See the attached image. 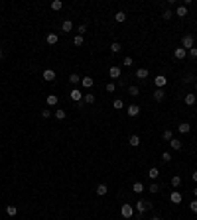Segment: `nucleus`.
Instances as JSON below:
<instances>
[{
	"mask_svg": "<svg viewBox=\"0 0 197 220\" xmlns=\"http://www.w3.org/2000/svg\"><path fill=\"white\" fill-rule=\"evenodd\" d=\"M120 214H122V218L130 220L134 216V206L132 205H122V206H120Z\"/></svg>",
	"mask_w": 197,
	"mask_h": 220,
	"instance_id": "f257e3e1",
	"label": "nucleus"
},
{
	"mask_svg": "<svg viewBox=\"0 0 197 220\" xmlns=\"http://www.w3.org/2000/svg\"><path fill=\"white\" fill-rule=\"evenodd\" d=\"M181 47L185 49V51H189V49L193 47V36H191V34H185L181 37Z\"/></svg>",
	"mask_w": 197,
	"mask_h": 220,
	"instance_id": "f03ea898",
	"label": "nucleus"
},
{
	"mask_svg": "<svg viewBox=\"0 0 197 220\" xmlns=\"http://www.w3.org/2000/svg\"><path fill=\"white\" fill-rule=\"evenodd\" d=\"M152 208V205H150L148 201H138L136 202V210H138V214H144L146 210H150Z\"/></svg>",
	"mask_w": 197,
	"mask_h": 220,
	"instance_id": "7ed1b4c3",
	"label": "nucleus"
},
{
	"mask_svg": "<svg viewBox=\"0 0 197 220\" xmlns=\"http://www.w3.org/2000/svg\"><path fill=\"white\" fill-rule=\"evenodd\" d=\"M166 83H167V79L164 77V75H158V77H154V85H156L158 89H164Z\"/></svg>",
	"mask_w": 197,
	"mask_h": 220,
	"instance_id": "20e7f679",
	"label": "nucleus"
},
{
	"mask_svg": "<svg viewBox=\"0 0 197 220\" xmlns=\"http://www.w3.org/2000/svg\"><path fill=\"white\" fill-rule=\"evenodd\" d=\"M126 114L130 116V118H134V116H138V114H140V106H138V104H130V106L126 108Z\"/></svg>",
	"mask_w": 197,
	"mask_h": 220,
	"instance_id": "39448f33",
	"label": "nucleus"
},
{
	"mask_svg": "<svg viewBox=\"0 0 197 220\" xmlns=\"http://www.w3.org/2000/svg\"><path fill=\"white\" fill-rule=\"evenodd\" d=\"M174 57H175V59H179V61H181V59H185V57H187V51H185L183 47H175Z\"/></svg>",
	"mask_w": 197,
	"mask_h": 220,
	"instance_id": "423d86ee",
	"label": "nucleus"
},
{
	"mask_svg": "<svg viewBox=\"0 0 197 220\" xmlns=\"http://www.w3.org/2000/svg\"><path fill=\"white\" fill-rule=\"evenodd\" d=\"M69 96H71V100H75V102H81V98H83V93L79 89H73L69 93Z\"/></svg>",
	"mask_w": 197,
	"mask_h": 220,
	"instance_id": "0eeeda50",
	"label": "nucleus"
},
{
	"mask_svg": "<svg viewBox=\"0 0 197 220\" xmlns=\"http://www.w3.org/2000/svg\"><path fill=\"white\" fill-rule=\"evenodd\" d=\"M108 75H111V79H118L122 71H120V67H116V65H112L111 69H108Z\"/></svg>",
	"mask_w": 197,
	"mask_h": 220,
	"instance_id": "6e6552de",
	"label": "nucleus"
},
{
	"mask_svg": "<svg viewBox=\"0 0 197 220\" xmlns=\"http://www.w3.org/2000/svg\"><path fill=\"white\" fill-rule=\"evenodd\" d=\"M170 201L174 202V205H179V202L183 201V197H181V193H178V191H174V193L170 195Z\"/></svg>",
	"mask_w": 197,
	"mask_h": 220,
	"instance_id": "1a4fd4ad",
	"label": "nucleus"
},
{
	"mask_svg": "<svg viewBox=\"0 0 197 220\" xmlns=\"http://www.w3.org/2000/svg\"><path fill=\"white\" fill-rule=\"evenodd\" d=\"M148 69H144V67H142V69H136V79H140V81H146V79H148Z\"/></svg>",
	"mask_w": 197,
	"mask_h": 220,
	"instance_id": "9d476101",
	"label": "nucleus"
},
{
	"mask_svg": "<svg viewBox=\"0 0 197 220\" xmlns=\"http://www.w3.org/2000/svg\"><path fill=\"white\" fill-rule=\"evenodd\" d=\"M183 100H185V104H187V106H193L195 102H197V96H195L193 93H187V94H185V98H183Z\"/></svg>",
	"mask_w": 197,
	"mask_h": 220,
	"instance_id": "9b49d317",
	"label": "nucleus"
},
{
	"mask_svg": "<svg viewBox=\"0 0 197 220\" xmlns=\"http://www.w3.org/2000/svg\"><path fill=\"white\" fill-rule=\"evenodd\" d=\"M81 85H83V89H93L95 81H93L91 77H83V79H81Z\"/></svg>",
	"mask_w": 197,
	"mask_h": 220,
	"instance_id": "f8f14e48",
	"label": "nucleus"
},
{
	"mask_svg": "<svg viewBox=\"0 0 197 220\" xmlns=\"http://www.w3.org/2000/svg\"><path fill=\"white\" fill-rule=\"evenodd\" d=\"M164 96H166L164 89H156V90H154V100H156V102H162V100H164Z\"/></svg>",
	"mask_w": 197,
	"mask_h": 220,
	"instance_id": "ddd939ff",
	"label": "nucleus"
},
{
	"mask_svg": "<svg viewBox=\"0 0 197 220\" xmlns=\"http://www.w3.org/2000/svg\"><path fill=\"white\" fill-rule=\"evenodd\" d=\"M81 79H83V77H79L77 73H71V75H69V83H71V85H75V86L81 85Z\"/></svg>",
	"mask_w": 197,
	"mask_h": 220,
	"instance_id": "4468645a",
	"label": "nucleus"
},
{
	"mask_svg": "<svg viewBox=\"0 0 197 220\" xmlns=\"http://www.w3.org/2000/svg\"><path fill=\"white\" fill-rule=\"evenodd\" d=\"M44 79L45 81H55V71H53V69H45L44 71Z\"/></svg>",
	"mask_w": 197,
	"mask_h": 220,
	"instance_id": "2eb2a0df",
	"label": "nucleus"
},
{
	"mask_svg": "<svg viewBox=\"0 0 197 220\" xmlns=\"http://www.w3.org/2000/svg\"><path fill=\"white\" fill-rule=\"evenodd\" d=\"M132 191H134V193H136V195H140V193H144V191H146V187L142 185L140 181H136V183L132 185Z\"/></svg>",
	"mask_w": 197,
	"mask_h": 220,
	"instance_id": "dca6fc26",
	"label": "nucleus"
},
{
	"mask_svg": "<svg viewBox=\"0 0 197 220\" xmlns=\"http://www.w3.org/2000/svg\"><path fill=\"white\" fill-rule=\"evenodd\" d=\"M45 41H47L49 45H55L57 41H59V36H57V34H47V37H45Z\"/></svg>",
	"mask_w": 197,
	"mask_h": 220,
	"instance_id": "f3484780",
	"label": "nucleus"
},
{
	"mask_svg": "<svg viewBox=\"0 0 197 220\" xmlns=\"http://www.w3.org/2000/svg\"><path fill=\"white\" fill-rule=\"evenodd\" d=\"M175 16H178V18H185L187 16V8L185 6H178L175 8Z\"/></svg>",
	"mask_w": 197,
	"mask_h": 220,
	"instance_id": "a211bd4d",
	"label": "nucleus"
},
{
	"mask_svg": "<svg viewBox=\"0 0 197 220\" xmlns=\"http://www.w3.org/2000/svg\"><path fill=\"white\" fill-rule=\"evenodd\" d=\"M45 102H47L49 106H57V102H59V98H57L55 94H47V98H45Z\"/></svg>",
	"mask_w": 197,
	"mask_h": 220,
	"instance_id": "6ab92c4d",
	"label": "nucleus"
},
{
	"mask_svg": "<svg viewBox=\"0 0 197 220\" xmlns=\"http://www.w3.org/2000/svg\"><path fill=\"white\" fill-rule=\"evenodd\" d=\"M178 130L181 132V134H189L191 126H189V124H187V122H181V124H179V126H178Z\"/></svg>",
	"mask_w": 197,
	"mask_h": 220,
	"instance_id": "aec40b11",
	"label": "nucleus"
},
{
	"mask_svg": "<svg viewBox=\"0 0 197 220\" xmlns=\"http://www.w3.org/2000/svg\"><path fill=\"white\" fill-rule=\"evenodd\" d=\"M170 146H171V149H175V151H178V149H181V142H179L178 138H171L170 140Z\"/></svg>",
	"mask_w": 197,
	"mask_h": 220,
	"instance_id": "412c9836",
	"label": "nucleus"
},
{
	"mask_svg": "<svg viewBox=\"0 0 197 220\" xmlns=\"http://www.w3.org/2000/svg\"><path fill=\"white\" fill-rule=\"evenodd\" d=\"M95 191H97V195H99V197H103V195H107V193H108V187L100 183V185H99V187H97Z\"/></svg>",
	"mask_w": 197,
	"mask_h": 220,
	"instance_id": "4be33fe9",
	"label": "nucleus"
},
{
	"mask_svg": "<svg viewBox=\"0 0 197 220\" xmlns=\"http://www.w3.org/2000/svg\"><path fill=\"white\" fill-rule=\"evenodd\" d=\"M148 177H150V179H158V177H160V169H158V167H152L148 171Z\"/></svg>",
	"mask_w": 197,
	"mask_h": 220,
	"instance_id": "5701e85b",
	"label": "nucleus"
},
{
	"mask_svg": "<svg viewBox=\"0 0 197 220\" xmlns=\"http://www.w3.org/2000/svg\"><path fill=\"white\" fill-rule=\"evenodd\" d=\"M61 30H63L65 34H67V32H71V30H73V24H71V20H65V22L61 24Z\"/></svg>",
	"mask_w": 197,
	"mask_h": 220,
	"instance_id": "b1692460",
	"label": "nucleus"
},
{
	"mask_svg": "<svg viewBox=\"0 0 197 220\" xmlns=\"http://www.w3.org/2000/svg\"><path fill=\"white\" fill-rule=\"evenodd\" d=\"M128 142H130V146H132V147H138V146H140V138H138L136 134H132Z\"/></svg>",
	"mask_w": 197,
	"mask_h": 220,
	"instance_id": "393cba45",
	"label": "nucleus"
},
{
	"mask_svg": "<svg viewBox=\"0 0 197 220\" xmlns=\"http://www.w3.org/2000/svg\"><path fill=\"white\" fill-rule=\"evenodd\" d=\"M61 8H63V2H61V0H53V2H51V10L59 12Z\"/></svg>",
	"mask_w": 197,
	"mask_h": 220,
	"instance_id": "a878e982",
	"label": "nucleus"
},
{
	"mask_svg": "<svg viewBox=\"0 0 197 220\" xmlns=\"http://www.w3.org/2000/svg\"><path fill=\"white\" fill-rule=\"evenodd\" d=\"M120 49H122V45H120L118 41H112L111 43V51L112 53H120Z\"/></svg>",
	"mask_w": 197,
	"mask_h": 220,
	"instance_id": "bb28decb",
	"label": "nucleus"
},
{
	"mask_svg": "<svg viewBox=\"0 0 197 220\" xmlns=\"http://www.w3.org/2000/svg\"><path fill=\"white\" fill-rule=\"evenodd\" d=\"M6 212H8V216H16V212H18V208H16L14 205H8V206H6Z\"/></svg>",
	"mask_w": 197,
	"mask_h": 220,
	"instance_id": "cd10ccee",
	"label": "nucleus"
},
{
	"mask_svg": "<svg viewBox=\"0 0 197 220\" xmlns=\"http://www.w3.org/2000/svg\"><path fill=\"white\" fill-rule=\"evenodd\" d=\"M162 18H164V20H171V18H174V12H171L170 8H166V10L162 12Z\"/></svg>",
	"mask_w": 197,
	"mask_h": 220,
	"instance_id": "c85d7f7f",
	"label": "nucleus"
},
{
	"mask_svg": "<svg viewBox=\"0 0 197 220\" xmlns=\"http://www.w3.org/2000/svg\"><path fill=\"white\" fill-rule=\"evenodd\" d=\"M171 138H174V134H171V130H164V132H162V140H166V142H170Z\"/></svg>",
	"mask_w": 197,
	"mask_h": 220,
	"instance_id": "c756f323",
	"label": "nucleus"
},
{
	"mask_svg": "<svg viewBox=\"0 0 197 220\" xmlns=\"http://www.w3.org/2000/svg\"><path fill=\"white\" fill-rule=\"evenodd\" d=\"M128 94H130V96H138V94H140V89H138V86H134V85H130Z\"/></svg>",
	"mask_w": 197,
	"mask_h": 220,
	"instance_id": "7c9ffc66",
	"label": "nucleus"
},
{
	"mask_svg": "<svg viewBox=\"0 0 197 220\" xmlns=\"http://www.w3.org/2000/svg\"><path fill=\"white\" fill-rule=\"evenodd\" d=\"M124 20H126V14H124V12H116L114 14V22H124Z\"/></svg>",
	"mask_w": 197,
	"mask_h": 220,
	"instance_id": "2f4dec72",
	"label": "nucleus"
},
{
	"mask_svg": "<svg viewBox=\"0 0 197 220\" xmlns=\"http://www.w3.org/2000/svg\"><path fill=\"white\" fill-rule=\"evenodd\" d=\"M55 118H57V120H65V118H67V112H65V110H61V108H59V110H55Z\"/></svg>",
	"mask_w": 197,
	"mask_h": 220,
	"instance_id": "473e14b6",
	"label": "nucleus"
},
{
	"mask_svg": "<svg viewBox=\"0 0 197 220\" xmlns=\"http://www.w3.org/2000/svg\"><path fill=\"white\" fill-rule=\"evenodd\" d=\"M179 185H181V177L174 175V177H171V187H179Z\"/></svg>",
	"mask_w": 197,
	"mask_h": 220,
	"instance_id": "72a5a7b5",
	"label": "nucleus"
},
{
	"mask_svg": "<svg viewBox=\"0 0 197 220\" xmlns=\"http://www.w3.org/2000/svg\"><path fill=\"white\" fill-rule=\"evenodd\" d=\"M73 45H77V47H79V45H83V36H79V34L73 37Z\"/></svg>",
	"mask_w": 197,
	"mask_h": 220,
	"instance_id": "f704fd0d",
	"label": "nucleus"
},
{
	"mask_svg": "<svg viewBox=\"0 0 197 220\" xmlns=\"http://www.w3.org/2000/svg\"><path fill=\"white\" fill-rule=\"evenodd\" d=\"M112 106H114L116 110H120V108H122V106H124V102L120 100V98H114V102H112Z\"/></svg>",
	"mask_w": 197,
	"mask_h": 220,
	"instance_id": "c9c22d12",
	"label": "nucleus"
},
{
	"mask_svg": "<svg viewBox=\"0 0 197 220\" xmlns=\"http://www.w3.org/2000/svg\"><path fill=\"white\" fill-rule=\"evenodd\" d=\"M122 65H124V67H132V65H134L132 57H124V59H122Z\"/></svg>",
	"mask_w": 197,
	"mask_h": 220,
	"instance_id": "e433bc0d",
	"label": "nucleus"
},
{
	"mask_svg": "<svg viewBox=\"0 0 197 220\" xmlns=\"http://www.w3.org/2000/svg\"><path fill=\"white\" fill-rule=\"evenodd\" d=\"M189 210H191L193 214H197V198H195V201H191V202H189Z\"/></svg>",
	"mask_w": 197,
	"mask_h": 220,
	"instance_id": "4c0bfd02",
	"label": "nucleus"
},
{
	"mask_svg": "<svg viewBox=\"0 0 197 220\" xmlns=\"http://www.w3.org/2000/svg\"><path fill=\"white\" fill-rule=\"evenodd\" d=\"M148 191H150V193H158V191H160V185H158V183H152V185L148 187Z\"/></svg>",
	"mask_w": 197,
	"mask_h": 220,
	"instance_id": "58836bf2",
	"label": "nucleus"
},
{
	"mask_svg": "<svg viewBox=\"0 0 197 220\" xmlns=\"http://www.w3.org/2000/svg\"><path fill=\"white\" fill-rule=\"evenodd\" d=\"M162 161H166V163H167V161H171V153L170 151H164V153H162Z\"/></svg>",
	"mask_w": 197,
	"mask_h": 220,
	"instance_id": "ea45409f",
	"label": "nucleus"
},
{
	"mask_svg": "<svg viewBox=\"0 0 197 220\" xmlns=\"http://www.w3.org/2000/svg\"><path fill=\"white\" fill-rule=\"evenodd\" d=\"M85 102L87 104H93L95 102V94H85Z\"/></svg>",
	"mask_w": 197,
	"mask_h": 220,
	"instance_id": "a19ab883",
	"label": "nucleus"
},
{
	"mask_svg": "<svg viewBox=\"0 0 197 220\" xmlns=\"http://www.w3.org/2000/svg\"><path fill=\"white\" fill-rule=\"evenodd\" d=\"M114 89H116L114 83H108V85H107V93H114Z\"/></svg>",
	"mask_w": 197,
	"mask_h": 220,
	"instance_id": "79ce46f5",
	"label": "nucleus"
},
{
	"mask_svg": "<svg viewBox=\"0 0 197 220\" xmlns=\"http://www.w3.org/2000/svg\"><path fill=\"white\" fill-rule=\"evenodd\" d=\"M187 53H189V57H193V59H195V57H197V47H191Z\"/></svg>",
	"mask_w": 197,
	"mask_h": 220,
	"instance_id": "37998d69",
	"label": "nucleus"
},
{
	"mask_svg": "<svg viewBox=\"0 0 197 220\" xmlns=\"http://www.w3.org/2000/svg\"><path fill=\"white\" fill-rule=\"evenodd\" d=\"M41 116H44V118H49V116H51V110H41Z\"/></svg>",
	"mask_w": 197,
	"mask_h": 220,
	"instance_id": "c03bdc74",
	"label": "nucleus"
},
{
	"mask_svg": "<svg viewBox=\"0 0 197 220\" xmlns=\"http://www.w3.org/2000/svg\"><path fill=\"white\" fill-rule=\"evenodd\" d=\"M77 32H79V36H83V34L87 32V28H85V26H79V28H77Z\"/></svg>",
	"mask_w": 197,
	"mask_h": 220,
	"instance_id": "a18cd8bd",
	"label": "nucleus"
},
{
	"mask_svg": "<svg viewBox=\"0 0 197 220\" xmlns=\"http://www.w3.org/2000/svg\"><path fill=\"white\" fill-rule=\"evenodd\" d=\"M193 181L197 183V171H193Z\"/></svg>",
	"mask_w": 197,
	"mask_h": 220,
	"instance_id": "49530a36",
	"label": "nucleus"
},
{
	"mask_svg": "<svg viewBox=\"0 0 197 220\" xmlns=\"http://www.w3.org/2000/svg\"><path fill=\"white\" fill-rule=\"evenodd\" d=\"M193 195H195V197H197V187H195V189H193Z\"/></svg>",
	"mask_w": 197,
	"mask_h": 220,
	"instance_id": "de8ad7c7",
	"label": "nucleus"
},
{
	"mask_svg": "<svg viewBox=\"0 0 197 220\" xmlns=\"http://www.w3.org/2000/svg\"><path fill=\"white\" fill-rule=\"evenodd\" d=\"M150 220H162V218H158V216H154V218H150Z\"/></svg>",
	"mask_w": 197,
	"mask_h": 220,
	"instance_id": "09e8293b",
	"label": "nucleus"
},
{
	"mask_svg": "<svg viewBox=\"0 0 197 220\" xmlns=\"http://www.w3.org/2000/svg\"><path fill=\"white\" fill-rule=\"evenodd\" d=\"M195 90H197V81H195Z\"/></svg>",
	"mask_w": 197,
	"mask_h": 220,
	"instance_id": "8fccbe9b",
	"label": "nucleus"
},
{
	"mask_svg": "<svg viewBox=\"0 0 197 220\" xmlns=\"http://www.w3.org/2000/svg\"><path fill=\"white\" fill-rule=\"evenodd\" d=\"M0 57H2V49H0Z\"/></svg>",
	"mask_w": 197,
	"mask_h": 220,
	"instance_id": "3c124183",
	"label": "nucleus"
}]
</instances>
